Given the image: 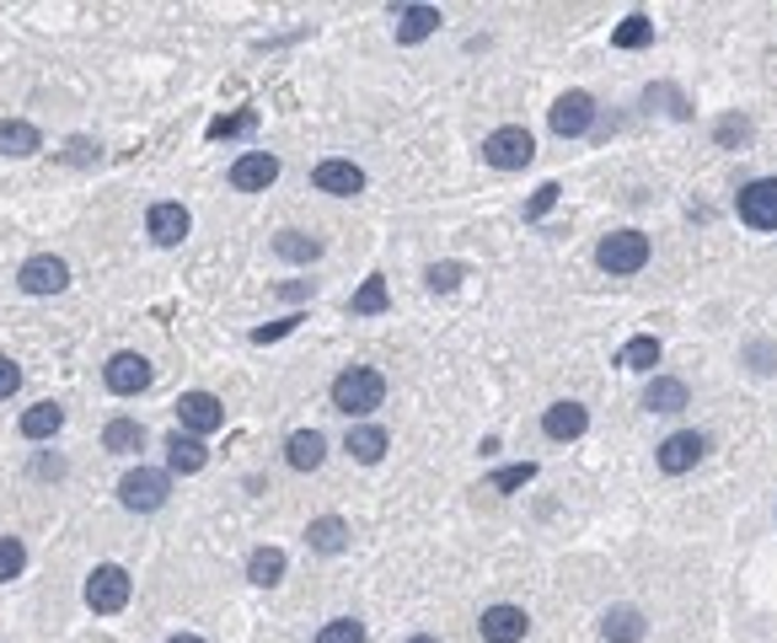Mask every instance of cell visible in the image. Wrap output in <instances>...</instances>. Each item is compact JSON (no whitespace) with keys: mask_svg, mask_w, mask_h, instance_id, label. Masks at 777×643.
Wrapping results in <instances>:
<instances>
[{"mask_svg":"<svg viewBox=\"0 0 777 643\" xmlns=\"http://www.w3.org/2000/svg\"><path fill=\"white\" fill-rule=\"evenodd\" d=\"M386 402V375L381 370H370V364H349V370H338L332 375V407L343 413V418H365Z\"/></svg>","mask_w":777,"mask_h":643,"instance_id":"obj_1","label":"cell"},{"mask_svg":"<svg viewBox=\"0 0 777 643\" xmlns=\"http://www.w3.org/2000/svg\"><path fill=\"white\" fill-rule=\"evenodd\" d=\"M616 364L622 370H649V364H659V338H633V344H622V355H616Z\"/></svg>","mask_w":777,"mask_h":643,"instance_id":"obj_30","label":"cell"},{"mask_svg":"<svg viewBox=\"0 0 777 643\" xmlns=\"http://www.w3.org/2000/svg\"><path fill=\"white\" fill-rule=\"evenodd\" d=\"M435 28H440L435 6H397V43H424Z\"/></svg>","mask_w":777,"mask_h":643,"instance_id":"obj_24","label":"cell"},{"mask_svg":"<svg viewBox=\"0 0 777 643\" xmlns=\"http://www.w3.org/2000/svg\"><path fill=\"white\" fill-rule=\"evenodd\" d=\"M601 633H606V643H638L649 633V622H644L638 606H612V611L601 617Z\"/></svg>","mask_w":777,"mask_h":643,"instance_id":"obj_20","label":"cell"},{"mask_svg":"<svg viewBox=\"0 0 777 643\" xmlns=\"http://www.w3.org/2000/svg\"><path fill=\"white\" fill-rule=\"evenodd\" d=\"M166 493H172V478L156 472V467H134V472H123V482H119V504L123 510H134V515L162 510Z\"/></svg>","mask_w":777,"mask_h":643,"instance_id":"obj_4","label":"cell"},{"mask_svg":"<svg viewBox=\"0 0 777 643\" xmlns=\"http://www.w3.org/2000/svg\"><path fill=\"white\" fill-rule=\"evenodd\" d=\"M386 445H392V435H386L381 424H354V429H349V456L365 461V467H375V461L386 456Z\"/></svg>","mask_w":777,"mask_h":643,"instance_id":"obj_25","label":"cell"},{"mask_svg":"<svg viewBox=\"0 0 777 643\" xmlns=\"http://www.w3.org/2000/svg\"><path fill=\"white\" fill-rule=\"evenodd\" d=\"M687 402H692V392H687V381H676V375H655L649 392H644V407H649V413H681Z\"/></svg>","mask_w":777,"mask_h":643,"instance_id":"obj_23","label":"cell"},{"mask_svg":"<svg viewBox=\"0 0 777 643\" xmlns=\"http://www.w3.org/2000/svg\"><path fill=\"white\" fill-rule=\"evenodd\" d=\"M22 568H28V547L17 536H0V585L22 579Z\"/></svg>","mask_w":777,"mask_h":643,"instance_id":"obj_32","label":"cell"},{"mask_svg":"<svg viewBox=\"0 0 777 643\" xmlns=\"http://www.w3.org/2000/svg\"><path fill=\"white\" fill-rule=\"evenodd\" d=\"M552 204H558V183H541V188L532 194V204H526V215H532V220H541Z\"/></svg>","mask_w":777,"mask_h":643,"instance_id":"obj_41","label":"cell"},{"mask_svg":"<svg viewBox=\"0 0 777 643\" xmlns=\"http://www.w3.org/2000/svg\"><path fill=\"white\" fill-rule=\"evenodd\" d=\"M649 39H655V28H649V17H638V11H633V17H627V22L612 33L616 48H644Z\"/></svg>","mask_w":777,"mask_h":643,"instance_id":"obj_33","label":"cell"},{"mask_svg":"<svg viewBox=\"0 0 777 643\" xmlns=\"http://www.w3.org/2000/svg\"><path fill=\"white\" fill-rule=\"evenodd\" d=\"M708 456V440L697 435V429H681V435H670V440H659L655 461L659 472H670V478H681V472H692L697 461Z\"/></svg>","mask_w":777,"mask_h":643,"instance_id":"obj_12","label":"cell"},{"mask_svg":"<svg viewBox=\"0 0 777 643\" xmlns=\"http://www.w3.org/2000/svg\"><path fill=\"white\" fill-rule=\"evenodd\" d=\"M532 478H536V467L532 461H521V467H499V472L489 478V488L493 493H515V488H526Z\"/></svg>","mask_w":777,"mask_h":643,"instance_id":"obj_36","label":"cell"},{"mask_svg":"<svg viewBox=\"0 0 777 643\" xmlns=\"http://www.w3.org/2000/svg\"><path fill=\"white\" fill-rule=\"evenodd\" d=\"M22 295H65L70 290V263L59 252H33L22 269H17Z\"/></svg>","mask_w":777,"mask_h":643,"instance_id":"obj_5","label":"cell"},{"mask_svg":"<svg viewBox=\"0 0 777 643\" xmlns=\"http://www.w3.org/2000/svg\"><path fill=\"white\" fill-rule=\"evenodd\" d=\"M22 392V364L11 360V355H0V402L17 397Z\"/></svg>","mask_w":777,"mask_h":643,"instance_id":"obj_39","label":"cell"},{"mask_svg":"<svg viewBox=\"0 0 777 643\" xmlns=\"http://www.w3.org/2000/svg\"><path fill=\"white\" fill-rule=\"evenodd\" d=\"M386 306H392V295H386V280H381V274H370V280L354 290V301H349L354 317H381Z\"/></svg>","mask_w":777,"mask_h":643,"instance_id":"obj_28","label":"cell"},{"mask_svg":"<svg viewBox=\"0 0 777 643\" xmlns=\"http://www.w3.org/2000/svg\"><path fill=\"white\" fill-rule=\"evenodd\" d=\"M306 542H311V553L332 558V553H343V547H349V521H338V515H317V521L306 525Z\"/></svg>","mask_w":777,"mask_h":643,"instance_id":"obj_22","label":"cell"},{"mask_svg":"<svg viewBox=\"0 0 777 643\" xmlns=\"http://www.w3.org/2000/svg\"><path fill=\"white\" fill-rule=\"evenodd\" d=\"M145 445V424H134V418H108V429H102V450H113V456H134Z\"/></svg>","mask_w":777,"mask_h":643,"instance_id":"obj_26","label":"cell"},{"mask_svg":"<svg viewBox=\"0 0 777 643\" xmlns=\"http://www.w3.org/2000/svg\"><path fill=\"white\" fill-rule=\"evenodd\" d=\"M461 280H467V269H461V263H429V274H424V284H429V290H440V295H450Z\"/></svg>","mask_w":777,"mask_h":643,"instance_id":"obj_38","label":"cell"},{"mask_svg":"<svg viewBox=\"0 0 777 643\" xmlns=\"http://www.w3.org/2000/svg\"><path fill=\"white\" fill-rule=\"evenodd\" d=\"M735 209H740V220H745L751 231H777V177L745 183V188L735 194Z\"/></svg>","mask_w":777,"mask_h":643,"instance_id":"obj_7","label":"cell"},{"mask_svg":"<svg viewBox=\"0 0 777 643\" xmlns=\"http://www.w3.org/2000/svg\"><path fill=\"white\" fill-rule=\"evenodd\" d=\"M177 424L205 440V435H215L226 424V407H220V397H209V392H183L177 397Z\"/></svg>","mask_w":777,"mask_h":643,"instance_id":"obj_10","label":"cell"},{"mask_svg":"<svg viewBox=\"0 0 777 643\" xmlns=\"http://www.w3.org/2000/svg\"><path fill=\"white\" fill-rule=\"evenodd\" d=\"M134 596V579H129V568L119 563H97L91 568V579H86V606L97 611V617H119L123 606Z\"/></svg>","mask_w":777,"mask_h":643,"instance_id":"obj_2","label":"cell"},{"mask_svg":"<svg viewBox=\"0 0 777 643\" xmlns=\"http://www.w3.org/2000/svg\"><path fill=\"white\" fill-rule=\"evenodd\" d=\"M166 643H205V639H194V633H177V639H166Z\"/></svg>","mask_w":777,"mask_h":643,"instance_id":"obj_46","label":"cell"},{"mask_svg":"<svg viewBox=\"0 0 777 643\" xmlns=\"http://www.w3.org/2000/svg\"><path fill=\"white\" fill-rule=\"evenodd\" d=\"M295 322H300V317H285V322H274V327H258V333H252V344H274V338H285V333H295Z\"/></svg>","mask_w":777,"mask_h":643,"instance_id":"obj_43","label":"cell"},{"mask_svg":"<svg viewBox=\"0 0 777 643\" xmlns=\"http://www.w3.org/2000/svg\"><path fill=\"white\" fill-rule=\"evenodd\" d=\"M408 643H440V639H435V633H413Z\"/></svg>","mask_w":777,"mask_h":643,"instance_id":"obj_45","label":"cell"},{"mask_svg":"<svg viewBox=\"0 0 777 643\" xmlns=\"http://www.w3.org/2000/svg\"><path fill=\"white\" fill-rule=\"evenodd\" d=\"M745 364H751L756 375H773L777 370V344L773 338H751V344H745Z\"/></svg>","mask_w":777,"mask_h":643,"instance_id":"obj_35","label":"cell"},{"mask_svg":"<svg viewBox=\"0 0 777 643\" xmlns=\"http://www.w3.org/2000/svg\"><path fill=\"white\" fill-rule=\"evenodd\" d=\"M478 633L489 643H521L532 633V617H526L521 606H489V611L478 617Z\"/></svg>","mask_w":777,"mask_h":643,"instance_id":"obj_15","label":"cell"},{"mask_svg":"<svg viewBox=\"0 0 777 643\" xmlns=\"http://www.w3.org/2000/svg\"><path fill=\"white\" fill-rule=\"evenodd\" d=\"M644 97H649V102H670V113H676V119H687V113H692V108H687V97H681L676 86H649Z\"/></svg>","mask_w":777,"mask_h":643,"instance_id":"obj_40","label":"cell"},{"mask_svg":"<svg viewBox=\"0 0 777 643\" xmlns=\"http://www.w3.org/2000/svg\"><path fill=\"white\" fill-rule=\"evenodd\" d=\"M145 231H151L156 247H177V241H188V231H194V215H188L183 204L162 199V204L145 209Z\"/></svg>","mask_w":777,"mask_h":643,"instance_id":"obj_11","label":"cell"},{"mask_svg":"<svg viewBox=\"0 0 777 643\" xmlns=\"http://www.w3.org/2000/svg\"><path fill=\"white\" fill-rule=\"evenodd\" d=\"M102 381H108V392H113V397H134V392H145V386L156 381V370H151L145 355L123 349V355H113V360L102 364Z\"/></svg>","mask_w":777,"mask_h":643,"instance_id":"obj_8","label":"cell"},{"mask_svg":"<svg viewBox=\"0 0 777 643\" xmlns=\"http://www.w3.org/2000/svg\"><path fill=\"white\" fill-rule=\"evenodd\" d=\"M311 643H365V622H360V617H338V622H328Z\"/></svg>","mask_w":777,"mask_h":643,"instance_id":"obj_34","label":"cell"},{"mask_svg":"<svg viewBox=\"0 0 777 643\" xmlns=\"http://www.w3.org/2000/svg\"><path fill=\"white\" fill-rule=\"evenodd\" d=\"M39 151H43L39 123H28V119L0 123V156H39Z\"/></svg>","mask_w":777,"mask_h":643,"instance_id":"obj_21","label":"cell"},{"mask_svg":"<svg viewBox=\"0 0 777 643\" xmlns=\"http://www.w3.org/2000/svg\"><path fill=\"white\" fill-rule=\"evenodd\" d=\"M205 461H209V450L199 435H188V429H172L166 435V467L172 472H205Z\"/></svg>","mask_w":777,"mask_h":643,"instance_id":"obj_17","label":"cell"},{"mask_svg":"<svg viewBox=\"0 0 777 643\" xmlns=\"http://www.w3.org/2000/svg\"><path fill=\"white\" fill-rule=\"evenodd\" d=\"M285 461L295 472H317V467L328 461V440H322L317 429H295L285 440Z\"/></svg>","mask_w":777,"mask_h":643,"instance_id":"obj_18","label":"cell"},{"mask_svg":"<svg viewBox=\"0 0 777 643\" xmlns=\"http://www.w3.org/2000/svg\"><path fill=\"white\" fill-rule=\"evenodd\" d=\"M17 429H22V440H54V435L65 429V407H59V402H33Z\"/></svg>","mask_w":777,"mask_h":643,"instance_id":"obj_19","label":"cell"},{"mask_svg":"<svg viewBox=\"0 0 777 643\" xmlns=\"http://www.w3.org/2000/svg\"><path fill=\"white\" fill-rule=\"evenodd\" d=\"M713 140H719V145H745V140H751V119H740V113H724V119L713 123Z\"/></svg>","mask_w":777,"mask_h":643,"instance_id":"obj_37","label":"cell"},{"mask_svg":"<svg viewBox=\"0 0 777 643\" xmlns=\"http://www.w3.org/2000/svg\"><path fill=\"white\" fill-rule=\"evenodd\" d=\"M258 129V108H242V113H231V119H215L205 129L209 140H237V134H252Z\"/></svg>","mask_w":777,"mask_h":643,"instance_id":"obj_31","label":"cell"},{"mask_svg":"<svg viewBox=\"0 0 777 643\" xmlns=\"http://www.w3.org/2000/svg\"><path fill=\"white\" fill-rule=\"evenodd\" d=\"M247 579L263 585V590H274V585L285 579V553H280V547H258V553L247 558Z\"/></svg>","mask_w":777,"mask_h":643,"instance_id":"obj_27","label":"cell"},{"mask_svg":"<svg viewBox=\"0 0 777 643\" xmlns=\"http://www.w3.org/2000/svg\"><path fill=\"white\" fill-rule=\"evenodd\" d=\"M65 156L76 161V166H86V161H97V156H102V145H97V140H81V134H76V140H70V151H65Z\"/></svg>","mask_w":777,"mask_h":643,"instance_id":"obj_42","label":"cell"},{"mask_svg":"<svg viewBox=\"0 0 777 643\" xmlns=\"http://www.w3.org/2000/svg\"><path fill=\"white\" fill-rule=\"evenodd\" d=\"M311 183H317V194H332V199H354V194H365V172L354 166V161H317V172H311Z\"/></svg>","mask_w":777,"mask_h":643,"instance_id":"obj_13","label":"cell"},{"mask_svg":"<svg viewBox=\"0 0 777 643\" xmlns=\"http://www.w3.org/2000/svg\"><path fill=\"white\" fill-rule=\"evenodd\" d=\"M59 472H65L59 456H39V461H33V478H59Z\"/></svg>","mask_w":777,"mask_h":643,"instance_id":"obj_44","label":"cell"},{"mask_svg":"<svg viewBox=\"0 0 777 643\" xmlns=\"http://www.w3.org/2000/svg\"><path fill=\"white\" fill-rule=\"evenodd\" d=\"M595 263L606 274H638L649 263V237L644 231H612V237L595 247Z\"/></svg>","mask_w":777,"mask_h":643,"instance_id":"obj_6","label":"cell"},{"mask_svg":"<svg viewBox=\"0 0 777 643\" xmlns=\"http://www.w3.org/2000/svg\"><path fill=\"white\" fill-rule=\"evenodd\" d=\"M231 188L237 194H263V188H274L280 183V156H269V151H247V156L231 161Z\"/></svg>","mask_w":777,"mask_h":643,"instance_id":"obj_9","label":"cell"},{"mask_svg":"<svg viewBox=\"0 0 777 643\" xmlns=\"http://www.w3.org/2000/svg\"><path fill=\"white\" fill-rule=\"evenodd\" d=\"M532 156H536V140L521 123H504V129H493L483 140V161L493 172H521V166H532Z\"/></svg>","mask_w":777,"mask_h":643,"instance_id":"obj_3","label":"cell"},{"mask_svg":"<svg viewBox=\"0 0 777 643\" xmlns=\"http://www.w3.org/2000/svg\"><path fill=\"white\" fill-rule=\"evenodd\" d=\"M547 119H552V134L573 140V134H584V129L595 123V97H590V91H563Z\"/></svg>","mask_w":777,"mask_h":643,"instance_id":"obj_14","label":"cell"},{"mask_svg":"<svg viewBox=\"0 0 777 643\" xmlns=\"http://www.w3.org/2000/svg\"><path fill=\"white\" fill-rule=\"evenodd\" d=\"M274 252H280L285 263H311V258H322V241L306 237V231H280V237H274Z\"/></svg>","mask_w":777,"mask_h":643,"instance_id":"obj_29","label":"cell"},{"mask_svg":"<svg viewBox=\"0 0 777 643\" xmlns=\"http://www.w3.org/2000/svg\"><path fill=\"white\" fill-rule=\"evenodd\" d=\"M541 429H547V440H579L590 429V407L584 402H552L547 418H541Z\"/></svg>","mask_w":777,"mask_h":643,"instance_id":"obj_16","label":"cell"}]
</instances>
